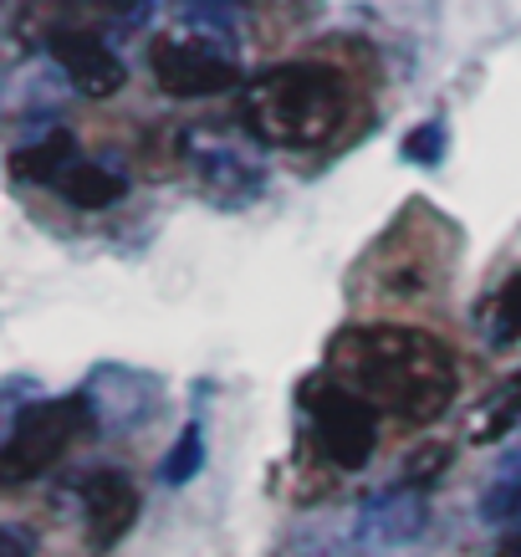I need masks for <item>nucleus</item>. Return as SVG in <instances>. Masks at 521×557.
Segmentation results:
<instances>
[{"label":"nucleus","instance_id":"nucleus-1","mask_svg":"<svg viewBox=\"0 0 521 557\" xmlns=\"http://www.w3.org/2000/svg\"><path fill=\"white\" fill-rule=\"evenodd\" d=\"M343 108L348 92L322 62H286L251 83L240 102V123L276 149H318L343 123Z\"/></svg>","mask_w":521,"mask_h":557},{"label":"nucleus","instance_id":"nucleus-2","mask_svg":"<svg viewBox=\"0 0 521 557\" xmlns=\"http://www.w3.org/2000/svg\"><path fill=\"white\" fill-rule=\"evenodd\" d=\"M92 424L98 420H92V399H87V394H62V399L21 409L16 420H11L5 450H0L5 481H26V475L57 466L77 440L92 435Z\"/></svg>","mask_w":521,"mask_h":557},{"label":"nucleus","instance_id":"nucleus-3","mask_svg":"<svg viewBox=\"0 0 521 557\" xmlns=\"http://www.w3.org/2000/svg\"><path fill=\"white\" fill-rule=\"evenodd\" d=\"M302 405L307 420H312V435L333 456V466L353 471V466H363L373 456V409L363 394H353L337 379H318V384H307Z\"/></svg>","mask_w":521,"mask_h":557},{"label":"nucleus","instance_id":"nucleus-4","mask_svg":"<svg viewBox=\"0 0 521 557\" xmlns=\"http://www.w3.org/2000/svg\"><path fill=\"white\" fill-rule=\"evenodd\" d=\"M149 72L153 83L174 92V98H215L225 87L240 83V62L215 41H153L149 47Z\"/></svg>","mask_w":521,"mask_h":557},{"label":"nucleus","instance_id":"nucleus-5","mask_svg":"<svg viewBox=\"0 0 521 557\" xmlns=\"http://www.w3.org/2000/svg\"><path fill=\"white\" fill-rule=\"evenodd\" d=\"M47 51H51V62L67 72L83 92H92V98H108V92H119L128 83V67L119 62V51L108 47L102 36L83 32V26H51Z\"/></svg>","mask_w":521,"mask_h":557},{"label":"nucleus","instance_id":"nucleus-6","mask_svg":"<svg viewBox=\"0 0 521 557\" xmlns=\"http://www.w3.org/2000/svg\"><path fill=\"white\" fill-rule=\"evenodd\" d=\"M83 517L87 537L98 547H113L138 522V486L123 471H92L83 481Z\"/></svg>","mask_w":521,"mask_h":557},{"label":"nucleus","instance_id":"nucleus-7","mask_svg":"<svg viewBox=\"0 0 521 557\" xmlns=\"http://www.w3.org/2000/svg\"><path fill=\"white\" fill-rule=\"evenodd\" d=\"M57 195L72 205V210H108L113 200H123L128 195V180L123 174H113V170H102V164H92V159H72L67 170L57 174Z\"/></svg>","mask_w":521,"mask_h":557},{"label":"nucleus","instance_id":"nucleus-8","mask_svg":"<svg viewBox=\"0 0 521 557\" xmlns=\"http://www.w3.org/2000/svg\"><path fill=\"white\" fill-rule=\"evenodd\" d=\"M72 159H77V144H72L67 128H57V134H47L41 144H26V149L11 153V170L21 174V180H41V185H57V174L67 170Z\"/></svg>","mask_w":521,"mask_h":557},{"label":"nucleus","instance_id":"nucleus-9","mask_svg":"<svg viewBox=\"0 0 521 557\" xmlns=\"http://www.w3.org/2000/svg\"><path fill=\"white\" fill-rule=\"evenodd\" d=\"M240 0H179V21L200 32V41H220L225 51H236L240 41Z\"/></svg>","mask_w":521,"mask_h":557},{"label":"nucleus","instance_id":"nucleus-10","mask_svg":"<svg viewBox=\"0 0 521 557\" xmlns=\"http://www.w3.org/2000/svg\"><path fill=\"white\" fill-rule=\"evenodd\" d=\"M481 322H486V338L496 343V348H506V343L521 338V271L496 292V297H491L486 307H481Z\"/></svg>","mask_w":521,"mask_h":557},{"label":"nucleus","instance_id":"nucleus-11","mask_svg":"<svg viewBox=\"0 0 521 557\" xmlns=\"http://www.w3.org/2000/svg\"><path fill=\"white\" fill-rule=\"evenodd\" d=\"M200 466H204V430H200V424H185L159 475H164V486H189Z\"/></svg>","mask_w":521,"mask_h":557},{"label":"nucleus","instance_id":"nucleus-12","mask_svg":"<svg viewBox=\"0 0 521 557\" xmlns=\"http://www.w3.org/2000/svg\"><path fill=\"white\" fill-rule=\"evenodd\" d=\"M404 159L420 164V170H435L445 159V123H420L414 134L404 138Z\"/></svg>","mask_w":521,"mask_h":557},{"label":"nucleus","instance_id":"nucleus-13","mask_svg":"<svg viewBox=\"0 0 521 557\" xmlns=\"http://www.w3.org/2000/svg\"><path fill=\"white\" fill-rule=\"evenodd\" d=\"M491 414H496V420L486 424V435H501V430H511V424L521 420V379L506 388L501 399H496V409H491Z\"/></svg>","mask_w":521,"mask_h":557},{"label":"nucleus","instance_id":"nucleus-14","mask_svg":"<svg viewBox=\"0 0 521 557\" xmlns=\"http://www.w3.org/2000/svg\"><path fill=\"white\" fill-rule=\"evenodd\" d=\"M102 11H113V16H138V11H144V5H149V0H98Z\"/></svg>","mask_w":521,"mask_h":557},{"label":"nucleus","instance_id":"nucleus-15","mask_svg":"<svg viewBox=\"0 0 521 557\" xmlns=\"http://www.w3.org/2000/svg\"><path fill=\"white\" fill-rule=\"evenodd\" d=\"M501 557H521V537H517V542H506V547H501Z\"/></svg>","mask_w":521,"mask_h":557}]
</instances>
